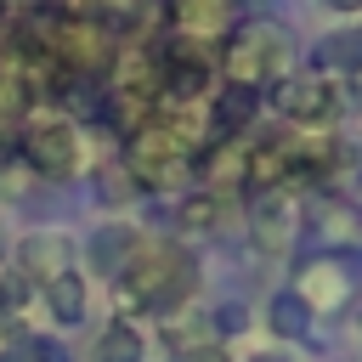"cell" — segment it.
I'll list each match as a JSON object with an SVG mask.
<instances>
[{"mask_svg":"<svg viewBox=\"0 0 362 362\" xmlns=\"http://www.w3.org/2000/svg\"><path fill=\"white\" fill-rule=\"evenodd\" d=\"M243 317H249L243 305H221V334H238V328H243Z\"/></svg>","mask_w":362,"mask_h":362,"instance_id":"17","label":"cell"},{"mask_svg":"<svg viewBox=\"0 0 362 362\" xmlns=\"http://www.w3.org/2000/svg\"><path fill=\"white\" fill-rule=\"evenodd\" d=\"M249 362H288V356H283V351H255Z\"/></svg>","mask_w":362,"mask_h":362,"instance_id":"20","label":"cell"},{"mask_svg":"<svg viewBox=\"0 0 362 362\" xmlns=\"http://www.w3.org/2000/svg\"><path fill=\"white\" fill-rule=\"evenodd\" d=\"M0 362H28V351H23V339H11V345L0 351Z\"/></svg>","mask_w":362,"mask_h":362,"instance_id":"18","label":"cell"},{"mask_svg":"<svg viewBox=\"0 0 362 362\" xmlns=\"http://www.w3.org/2000/svg\"><path fill=\"white\" fill-rule=\"evenodd\" d=\"M305 317H311V305H305L294 288L272 294V305H266V322H272L277 339H300V334H305Z\"/></svg>","mask_w":362,"mask_h":362,"instance_id":"11","label":"cell"},{"mask_svg":"<svg viewBox=\"0 0 362 362\" xmlns=\"http://www.w3.org/2000/svg\"><path fill=\"white\" fill-rule=\"evenodd\" d=\"M277 68H283V34L272 23H249L243 34H232V45H226V79L232 85L260 90Z\"/></svg>","mask_w":362,"mask_h":362,"instance_id":"2","label":"cell"},{"mask_svg":"<svg viewBox=\"0 0 362 362\" xmlns=\"http://www.w3.org/2000/svg\"><path fill=\"white\" fill-rule=\"evenodd\" d=\"M90 362H147V339H141V328L124 322V317H113V322L96 334Z\"/></svg>","mask_w":362,"mask_h":362,"instance_id":"9","label":"cell"},{"mask_svg":"<svg viewBox=\"0 0 362 362\" xmlns=\"http://www.w3.org/2000/svg\"><path fill=\"white\" fill-rule=\"evenodd\" d=\"M255 107H260V90H249V85H226V90H215V102H209V130H215L221 141H232V136L249 130Z\"/></svg>","mask_w":362,"mask_h":362,"instance_id":"4","label":"cell"},{"mask_svg":"<svg viewBox=\"0 0 362 362\" xmlns=\"http://www.w3.org/2000/svg\"><path fill=\"white\" fill-rule=\"evenodd\" d=\"M57 272H68V243H62V238H51V232L23 238V277L45 288Z\"/></svg>","mask_w":362,"mask_h":362,"instance_id":"7","label":"cell"},{"mask_svg":"<svg viewBox=\"0 0 362 362\" xmlns=\"http://www.w3.org/2000/svg\"><path fill=\"white\" fill-rule=\"evenodd\" d=\"M130 249H136V232H130V226H102V232L90 238V260H96V272H124Z\"/></svg>","mask_w":362,"mask_h":362,"instance_id":"10","label":"cell"},{"mask_svg":"<svg viewBox=\"0 0 362 362\" xmlns=\"http://www.w3.org/2000/svg\"><path fill=\"white\" fill-rule=\"evenodd\" d=\"M23 158L40 175H74L79 170V130L68 119H34L23 130Z\"/></svg>","mask_w":362,"mask_h":362,"instance_id":"3","label":"cell"},{"mask_svg":"<svg viewBox=\"0 0 362 362\" xmlns=\"http://www.w3.org/2000/svg\"><path fill=\"white\" fill-rule=\"evenodd\" d=\"M62 6H68L74 23H96V28L102 23H124L136 11V0H62Z\"/></svg>","mask_w":362,"mask_h":362,"instance_id":"13","label":"cell"},{"mask_svg":"<svg viewBox=\"0 0 362 362\" xmlns=\"http://www.w3.org/2000/svg\"><path fill=\"white\" fill-rule=\"evenodd\" d=\"M317 62H322V68H339V74H356V68H362V28L328 34V40L317 45Z\"/></svg>","mask_w":362,"mask_h":362,"instance_id":"12","label":"cell"},{"mask_svg":"<svg viewBox=\"0 0 362 362\" xmlns=\"http://www.w3.org/2000/svg\"><path fill=\"white\" fill-rule=\"evenodd\" d=\"M322 6H328V11H345V17H351V11H362V0H322Z\"/></svg>","mask_w":362,"mask_h":362,"instance_id":"19","label":"cell"},{"mask_svg":"<svg viewBox=\"0 0 362 362\" xmlns=\"http://www.w3.org/2000/svg\"><path fill=\"white\" fill-rule=\"evenodd\" d=\"M23 351H28V362H68L62 345L57 339H40V334H23Z\"/></svg>","mask_w":362,"mask_h":362,"instance_id":"15","label":"cell"},{"mask_svg":"<svg viewBox=\"0 0 362 362\" xmlns=\"http://www.w3.org/2000/svg\"><path fill=\"white\" fill-rule=\"evenodd\" d=\"M119 288H124L130 305L164 317L192 294V255L181 243H136L124 272H119Z\"/></svg>","mask_w":362,"mask_h":362,"instance_id":"1","label":"cell"},{"mask_svg":"<svg viewBox=\"0 0 362 362\" xmlns=\"http://www.w3.org/2000/svg\"><path fill=\"white\" fill-rule=\"evenodd\" d=\"M277 107H283L288 119H300V124H317V119L334 113V90H328L322 79H283V85H277Z\"/></svg>","mask_w":362,"mask_h":362,"instance_id":"5","label":"cell"},{"mask_svg":"<svg viewBox=\"0 0 362 362\" xmlns=\"http://www.w3.org/2000/svg\"><path fill=\"white\" fill-rule=\"evenodd\" d=\"M175 362H232V356H226L221 345H204V339H198V345H181Z\"/></svg>","mask_w":362,"mask_h":362,"instance_id":"16","label":"cell"},{"mask_svg":"<svg viewBox=\"0 0 362 362\" xmlns=\"http://www.w3.org/2000/svg\"><path fill=\"white\" fill-rule=\"evenodd\" d=\"M226 23H232V0H175V28L187 34V40H215V34H226Z\"/></svg>","mask_w":362,"mask_h":362,"instance_id":"8","label":"cell"},{"mask_svg":"<svg viewBox=\"0 0 362 362\" xmlns=\"http://www.w3.org/2000/svg\"><path fill=\"white\" fill-rule=\"evenodd\" d=\"M0 277H6V249H0Z\"/></svg>","mask_w":362,"mask_h":362,"instance_id":"21","label":"cell"},{"mask_svg":"<svg viewBox=\"0 0 362 362\" xmlns=\"http://www.w3.org/2000/svg\"><path fill=\"white\" fill-rule=\"evenodd\" d=\"M294 294H300L305 305H334V300L345 294V277H334V266H311V272H305V283H300Z\"/></svg>","mask_w":362,"mask_h":362,"instance_id":"14","label":"cell"},{"mask_svg":"<svg viewBox=\"0 0 362 362\" xmlns=\"http://www.w3.org/2000/svg\"><path fill=\"white\" fill-rule=\"evenodd\" d=\"M40 294H45V311H51L62 328L85 322V311H90V288H85V277H79V272H57Z\"/></svg>","mask_w":362,"mask_h":362,"instance_id":"6","label":"cell"}]
</instances>
